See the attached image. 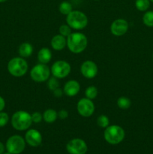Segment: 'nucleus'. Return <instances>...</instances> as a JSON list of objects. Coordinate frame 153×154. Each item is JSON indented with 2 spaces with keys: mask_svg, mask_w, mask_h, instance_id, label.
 I'll return each mask as SVG.
<instances>
[{
  "mask_svg": "<svg viewBox=\"0 0 153 154\" xmlns=\"http://www.w3.org/2000/svg\"><path fill=\"white\" fill-rule=\"evenodd\" d=\"M47 87L51 91H53L59 87V82L58 81V78L56 77H52V78H49L47 82Z\"/></svg>",
  "mask_w": 153,
  "mask_h": 154,
  "instance_id": "nucleus-25",
  "label": "nucleus"
},
{
  "mask_svg": "<svg viewBox=\"0 0 153 154\" xmlns=\"http://www.w3.org/2000/svg\"><path fill=\"white\" fill-rule=\"evenodd\" d=\"M52 54L50 50L47 48H43L38 53V60L39 63L43 64H47L52 59Z\"/></svg>",
  "mask_w": 153,
  "mask_h": 154,
  "instance_id": "nucleus-16",
  "label": "nucleus"
},
{
  "mask_svg": "<svg viewBox=\"0 0 153 154\" xmlns=\"http://www.w3.org/2000/svg\"><path fill=\"white\" fill-rule=\"evenodd\" d=\"M26 147V141L22 136L14 135L10 136L6 142L7 151L10 154H20Z\"/></svg>",
  "mask_w": 153,
  "mask_h": 154,
  "instance_id": "nucleus-7",
  "label": "nucleus"
},
{
  "mask_svg": "<svg viewBox=\"0 0 153 154\" xmlns=\"http://www.w3.org/2000/svg\"><path fill=\"white\" fill-rule=\"evenodd\" d=\"M9 121V116L7 113L0 111V128L4 127Z\"/></svg>",
  "mask_w": 153,
  "mask_h": 154,
  "instance_id": "nucleus-27",
  "label": "nucleus"
},
{
  "mask_svg": "<svg viewBox=\"0 0 153 154\" xmlns=\"http://www.w3.org/2000/svg\"><path fill=\"white\" fill-rule=\"evenodd\" d=\"M52 93H53V96H55V97L60 98L63 96L64 91H63V90H62L61 88H59V87H58V88L56 89L55 90H53V91H52Z\"/></svg>",
  "mask_w": 153,
  "mask_h": 154,
  "instance_id": "nucleus-30",
  "label": "nucleus"
},
{
  "mask_svg": "<svg viewBox=\"0 0 153 154\" xmlns=\"http://www.w3.org/2000/svg\"><path fill=\"white\" fill-rule=\"evenodd\" d=\"M142 21L146 26L148 27L153 26V11H148L144 14L142 17Z\"/></svg>",
  "mask_w": 153,
  "mask_h": 154,
  "instance_id": "nucleus-23",
  "label": "nucleus"
},
{
  "mask_svg": "<svg viewBox=\"0 0 153 154\" xmlns=\"http://www.w3.org/2000/svg\"><path fill=\"white\" fill-rule=\"evenodd\" d=\"M150 2H153V0H149Z\"/></svg>",
  "mask_w": 153,
  "mask_h": 154,
  "instance_id": "nucleus-35",
  "label": "nucleus"
},
{
  "mask_svg": "<svg viewBox=\"0 0 153 154\" xmlns=\"http://www.w3.org/2000/svg\"><path fill=\"white\" fill-rule=\"evenodd\" d=\"M152 58H153V54H152Z\"/></svg>",
  "mask_w": 153,
  "mask_h": 154,
  "instance_id": "nucleus-37",
  "label": "nucleus"
},
{
  "mask_svg": "<svg viewBox=\"0 0 153 154\" xmlns=\"http://www.w3.org/2000/svg\"><path fill=\"white\" fill-rule=\"evenodd\" d=\"M95 1H98V0H95Z\"/></svg>",
  "mask_w": 153,
  "mask_h": 154,
  "instance_id": "nucleus-36",
  "label": "nucleus"
},
{
  "mask_svg": "<svg viewBox=\"0 0 153 154\" xmlns=\"http://www.w3.org/2000/svg\"><path fill=\"white\" fill-rule=\"evenodd\" d=\"M28 66L22 57H14L8 63V71L14 77H22L26 74Z\"/></svg>",
  "mask_w": 153,
  "mask_h": 154,
  "instance_id": "nucleus-5",
  "label": "nucleus"
},
{
  "mask_svg": "<svg viewBox=\"0 0 153 154\" xmlns=\"http://www.w3.org/2000/svg\"><path fill=\"white\" fill-rule=\"evenodd\" d=\"M98 93V89L97 87H94V86H90V87H88L86 89V98L91 99V100H92V99H95V98L97 97Z\"/></svg>",
  "mask_w": 153,
  "mask_h": 154,
  "instance_id": "nucleus-22",
  "label": "nucleus"
},
{
  "mask_svg": "<svg viewBox=\"0 0 153 154\" xmlns=\"http://www.w3.org/2000/svg\"><path fill=\"white\" fill-rule=\"evenodd\" d=\"M76 109L80 116L83 117H89L93 114L95 108L94 104L91 99L82 98L77 102Z\"/></svg>",
  "mask_w": 153,
  "mask_h": 154,
  "instance_id": "nucleus-9",
  "label": "nucleus"
},
{
  "mask_svg": "<svg viewBox=\"0 0 153 154\" xmlns=\"http://www.w3.org/2000/svg\"><path fill=\"white\" fill-rule=\"evenodd\" d=\"M125 132L123 128L117 125L109 126L105 129L104 137L105 141L110 144H118L124 140Z\"/></svg>",
  "mask_w": 153,
  "mask_h": 154,
  "instance_id": "nucleus-4",
  "label": "nucleus"
},
{
  "mask_svg": "<svg viewBox=\"0 0 153 154\" xmlns=\"http://www.w3.org/2000/svg\"><path fill=\"white\" fill-rule=\"evenodd\" d=\"M11 125L16 130L24 131L28 129L32 123V116L25 111H18L11 117Z\"/></svg>",
  "mask_w": 153,
  "mask_h": 154,
  "instance_id": "nucleus-2",
  "label": "nucleus"
},
{
  "mask_svg": "<svg viewBox=\"0 0 153 154\" xmlns=\"http://www.w3.org/2000/svg\"><path fill=\"white\" fill-rule=\"evenodd\" d=\"M19 54L22 58H27L29 57L33 53V47L32 45L28 42H24L21 44L19 47Z\"/></svg>",
  "mask_w": 153,
  "mask_h": 154,
  "instance_id": "nucleus-17",
  "label": "nucleus"
},
{
  "mask_svg": "<svg viewBox=\"0 0 153 154\" xmlns=\"http://www.w3.org/2000/svg\"><path fill=\"white\" fill-rule=\"evenodd\" d=\"M97 124L99 127L106 129L110 125V120L107 116L104 115V114L99 116L97 118Z\"/></svg>",
  "mask_w": 153,
  "mask_h": 154,
  "instance_id": "nucleus-24",
  "label": "nucleus"
},
{
  "mask_svg": "<svg viewBox=\"0 0 153 154\" xmlns=\"http://www.w3.org/2000/svg\"><path fill=\"white\" fill-rule=\"evenodd\" d=\"M98 66L95 63L91 60H86L80 66V72L82 76L87 79L95 78L98 74Z\"/></svg>",
  "mask_w": 153,
  "mask_h": 154,
  "instance_id": "nucleus-11",
  "label": "nucleus"
},
{
  "mask_svg": "<svg viewBox=\"0 0 153 154\" xmlns=\"http://www.w3.org/2000/svg\"><path fill=\"white\" fill-rule=\"evenodd\" d=\"M58 118V112L54 109H47L44 112L43 120L47 123H54Z\"/></svg>",
  "mask_w": 153,
  "mask_h": 154,
  "instance_id": "nucleus-18",
  "label": "nucleus"
},
{
  "mask_svg": "<svg viewBox=\"0 0 153 154\" xmlns=\"http://www.w3.org/2000/svg\"><path fill=\"white\" fill-rule=\"evenodd\" d=\"M59 34L64 37H68L71 34V28L68 24H63L59 27Z\"/></svg>",
  "mask_w": 153,
  "mask_h": 154,
  "instance_id": "nucleus-26",
  "label": "nucleus"
},
{
  "mask_svg": "<svg viewBox=\"0 0 153 154\" xmlns=\"http://www.w3.org/2000/svg\"><path fill=\"white\" fill-rule=\"evenodd\" d=\"M4 146L2 143L0 141V154H2L4 153Z\"/></svg>",
  "mask_w": 153,
  "mask_h": 154,
  "instance_id": "nucleus-32",
  "label": "nucleus"
},
{
  "mask_svg": "<svg viewBox=\"0 0 153 154\" xmlns=\"http://www.w3.org/2000/svg\"><path fill=\"white\" fill-rule=\"evenodd\" d=\"M50 73V69L46 64L39 63L30 71V77L35 82L41 83L49 79Z\"/></svg>",
  "mask_w": 153,
  "mask_h": 154,
  "instance_id": "nucleus-6",
  "label": "nucleus"
},
{
  "mask_svg": "<svg viewBox=\"0 0 153 154\" xmlns=\"http://www.w3.org/2000/svg\"><path fill=\"white\" fill-rule=\"evenodd\" d=\"M8 1V0H0V3H2V2H4Z\"/></svg>",
  "mask_w": 153,
  "mask_h": 154,
  "instance_id": "nucleus-33",
  "label": "nucleus"
},
{
  "mask_svg": "<svg viewBox=\"0 0 153 154\" xmlns=\"http://www.w3.org/2000/svg\"><path fill=\"white\" fill-rule=\"evenodd\" d=\"M128 23L124 19H117L110 25V32L115 36H122L128 29Z\"/></svg>",
  "mask_w": 153,
  "mask_h": 154,
  "instance_id": "nucleus-12",
  "label": "nucleus"
},
{
  "mask_svg": "<svg viewBox=\"0 0 153 154\" xmlns=\"http://www.w3.org/2000/svg\"><path fill=\"white\" fill-rule=\"evenodd\" d=\"M71 67L68 62L64 60H58L55 62L51 67L50 72L52 76L58 79H62L66 78L70 74Z\"/></svg>",
  "mask_w": 153,
  "mask_h": 154,
  "instance_id": "nucleus-8",
  "label": "nucleus"
},
{
  "mask_svg": "<svg viewBox=\"0 0 153 154\" xmlns=\"http://www.w3.org/2000/svg\"><path fill=\"white\" fill-rule=\"evenodd\" d=\"M135 6L140 11H146L149 8L150 1L149 0H136Z\"/></svg>",
  "mask_w": 153,
  "mask_h": 154,
  "instance_id": "nucleus-21",
  "label": "nucleus"
},
{
  "mask_svg": "<svg viewBox=\"0 0 153 154\" xmlns=\"http://www.w3.org/2000/svg\"><path fill=\"white\" fill-rule=\"evenodd\" d=\"M117 106L120 108V109L122 110H126L128 109L129 108L131 105V101L130 99H128V97L125 96H121V97L118 98L117 99Z\"/></svg>",
  "mask_w": 153,
  "mask_h": 154,
  "instance_id": "nucleus-19",
  "label": "nucleus"
},
{
  "mask_svg": "<svg viewBox=\"0 0 153 154\" xmlns=\"http://www.w3.org/2000/svg\"><path fill=\"white\" fill-rule=\"evenodd\" d=\"M50 45L55 51H62L67 45V39L62 35H56L51 39Z\"/></svg>",
  "mask_w": 153,
  "mask_h": 154,
  "instance_id": "nucleus-15",
  "label": "nucleus"
},
{
  "mask_svg": "<svg viewBox=\"0 0 153 154\" xmlns=\"http://www.w3.org/2000/svg\"><path fill=\"white\" fill-rule=\"evenodd\" d=\"M58 117L60 120H65L68 117V112L66 110H60L58 112Z\"/></svg>",
  "mask_w": 153,
  "mask_h": 154,
  "instance_id": "nucleus-29",
  "label": "nucleus"
},
{
  "mask_svg": "<svg viewBox=\"0 0 153 154\" xmlns=\"http://www.w3.org/2000/svg\"><path fill=\"white\" fill-rule=\"evenodd\" d=\"M80 90V85L79 82L75 80H70L67 81L64 85L63 91L67 96L69 97H74L78 94Z\"/></svg>",
  "mask_w": 153,
  "mask_h": 154,
  "instance_id": "nucleus-14",
  "label": "nucleus"
},
{
  "mask_svg": "<svg viewBox=\"0 0 153 154\" xmlns=\"http://www.w3.org/2000/svg\"><path fill=\"white\" fill-rule=\"evenodd\" d=\"M25 141L31 147H38L41 144L42 135L37 129H29L26 133Z\"/></svg>",
  "mask_w": 153,
  "mask_h": 154,
  "instance_id": "nucleus-13",
  "label": "nucleus"
},
{
  "mask_svg": "<svg viewBox=\"0 0 153 154\" xmlns=\"http://www.w3.org/2000/svg\"><path fill=\"white\" fill-rule=\"evenodd\" d=\"M2 154H10V153H8V152H7V153H3Z\"/></svg>",
  "mask_w": 153,
  "mask_h": 154,
  "instance_id": "nucleus-34",
  "label": "nucleus"
},
{
  "mask_svg": "<svg viewBox=\"0 0 153 154\" xmlns=\"http://www.w3.org/2000/svg\"><path fill=\"white\" fill-rule=\"evenodd\" d=\"M88 45L87 37L81 32H71L67 37V46L74 54H80L85 51Z\"/></svg>",
  "mask_w": 153,
  "mask_h": 154,
  "instance_id": "nucleus-1",
  "label": "nucleus"
},
{
  "mask_svg": "<svg viewBox=\"0 0 153 154\" xmlns=\"http://www.w3.org/2000/svg\"><path fill=\"white\" fill-rule=\"evenodd\" d=\"M58 11L63 15H68L72 11V5L70 2L67 1L62 2L58 6Z\"/></svg>",
  "mask_w": 153,
  "mask_h": 154,
  "instance_id": "nucleus-20",
  "label": "nucleus"
},
{
  "mask_svg": "<svg viewBox=\"0 0 153 154\" xmlns=\"http://www.w3.org/2000/svg\"><path fill=\"white\" fill-rule=\"evenodd\" d=\"M5 107V101L2 96H0V111H2Z\"/></svg>",
  "mask_w": 153,
  "mask_h": 154,
  "instance_id": "nucleus-31",
  "label": "nucleus"
},
{
  "mask_svg": "<svg viewBox=\"0 0 153 154\" xmlns=\"http://www.w3.org/2000/svg\"><path fill=\"white\" fill-rule=\"evenodd\" d=\"M67 24L75 30H82L88 25V17L86 15L80 11H72L66 17Z\"/></svg>",
  "mask_w": 153,
  "mask_h": 154,
  "instance_id": "nucleus-3",
  "label": "nucleus"
},
{
  "mask_svg": "<svg viewBox=\"0 0 153 154\" xmlns=\"http://www.w3.org/2000/svg\"><path fill=\"white\" fill-rule=\"evenodd\" d=\"M31 116L32 123H39L43 120V115L40 112H34L32 114H31Z\"/></svg>",
  "mask_w": 153,
  "mask_h": 154,
  "instance_id": "nucleus-28",
  "label": "nucleus"
},
{
  "mask_svg": "<svg viewBox=\"0 0 153 154\" xmlns=\"http://www.w3.org/2000/svg\"><path fill=\"white\" fill-rule=\"evenodd\" d=\"M66 149L70 154H86L88 147L82 139L74 138L68 143Z\"/></svg>",
  "mask_w": 153,
  "mask_h": 154,
  "instance_id": "nucleus-10",
  "label": "nucleus"
}]
</instances>
